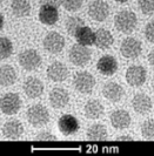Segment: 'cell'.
I'll return each instance as SVG.
<instances>
[{
    "instance_id": "cell-2",
    "label": "cell",
    "mask_w": 154,
    "mask_h": 156,
    "mask_svg": "<svg viewBox=\"0 0 154 156\" xmlns=\"http://www.w3.org/2000/svg\"><path fill=\"white\" fill-rule=\"evenodd\" d=\"M27 120L34 127H42L50 121V113L42 105H33L27 109Z\"/></svg>"
},
{
    "instance_id": "cell-40",
    "label": "cell",
    "mask_w": 154,
    "mask_h": 156,
    "mask_svg": "<svg viewBox=\"0 0 154 156\" xmlns=\"http://www.w3.org/2000/svg\"><path fill=\"white\" fill-rule=\"evenodd\" d=\"M1 2H2V0H0V4H1Z\"/></svg>"
},
{
    "instance_id": "cell-5",
    "label": "cell",
    "mask_w": 154,
    "mask_h": 156,
    "mask_svg": "<svg viewBox=\"0 0 154 156\" xmlns=\"http://www.w3.org/2000/svg\"><path fill=\"white\" fill-rule=\"evenodd\" d=\"M21 107V100L19 94L6 93L0 98V109L6 115H14Z\"/></svg>"
},
{
    "instance_id": "cell-27",
    "label": "cell",
    "mask_w": 154,
    "mask_h": 156,
    "mask_svg": "<svg viewBox=\"0 0 154 156\" xmlns=\"http://www.w3.org/2000/svg\"><path fill=\"white\" fill-rule=\"evenodd\" d=\"M82 26H85V23L81 18L79 16H71L66 20V31L68 32L69 35L74 37L75 33H77Z\"/></svg>"
},
{
    "instance_id": "cell-30",
    "label": "cell",
    "mask_w": 154,
    "mask_h": 156,
    "mask_svg": "<svg viewBox=\"0 0 154 156\" xmlns=\"http://www.w3.org/2000/svg\"><path fill=\"white\" fill-rule=\"evenodd\" d=\"M139 8L145 16L154 14V0H138Z\"/></svg>"
},
{
    "instance_id": "cell-20",
    "label": "cell",
    "mask_w": 154,
    "mask_h": 156,
    "mask_svg": "<svg viewBox=\"0 0 154 156\" xmlns=\"http://www.w3.org/2000/svg\"><path fill=\"white\" fill-rule=\"evenodd\" d=\"M125 90L123 86H120L116 82H107L102 87V95L106 98V100L111 102H119L123 99Z\"/></svg>"
},
{
    "instance_id": "cell-7",
    "label": "cell",
    "mask_w": 154,
    "mask_h": 156,
    "mask_svg": "<svg viewBox=\"0 0 154 156\" xmlns=\"http://www.w3.org/2000/svg\"><path fill=\"white\" fill-rule=\"evenodd\" d=\"M142 45L138 39L128 37L123 40L120 46V53L126 59H135L141 54Z\"/></svg>"
},
{
    "instance_id": "cell-33",
    "label": "cell",
    "mask_w": 154,
    "mask_h": 156,
    "mask_svg": "<svg viewBox=\"0 0 154 156\" xmlns=\"http://www.w3.org/2000/svg\"><path fill=\"white\" fill-rule=\"evenodd\" d=\"M35 139L39 141H57V137L54 136L53 134L50 133H40L37 135Z\"/></svg>"
},
{
    "instance_id": "cell-14",
    "label": "cell",
    "mask_w": 154,
    "mask_h": 156,
    "mask_svg": "<svg viewBox=\"0 0 154 156\" xmlns=\"http://www.w3.org/2000/svg\"><path fill=\"white\" fill-rule=\"evenodd\" d=\"M68 76V69L66 65L55 61L47 67V78L53 82H62Z\"/></svg>"
},
{
    "instance_id": "cell-35",
    "label": "cell",
    "mask_w": 154,
    "mask_h": 156,
    "mask_svg": "<svg viewBox=\"0 0 154 156\" xmlns=\"http://www.w3.org/2000/svg\"><path fill=\"white\" fill-rule=\"evenodd\" d=\"M119 140L120 141H133V139H132L131 136H128V135H126V136L123 135V136H120V137H119Z\"/></svg>"
},
{
    "instance_id": "cell-38",
    "label": "cell",
    "mask_w": 154,
    "mask_h": 156,
    "mask_svg": "<svg viewBox=\"0 0 154 156\" xmlns=\"http://www.w3.org/2000/svg\"><path fill=\"white\" fill-rule=\"evenodd\" d=\"M152 87H153V90H154V81H153V85H152Z\"/></svg>"
},
{
    "instance_id": "cell-36",
    "label": "cell",
    "mask_w": 154,
    "mask_h": 156,
    "mask_svg": "<svg viewBox=\"0 0 154 156\" xmlns=\"http://www.w3.org/2000/svg\"><path fill=\"white\" fill-rule=\"evenodd\" d=\"M4 23H5V19H4V16L0 13V31L2 30V27H4Z\"/></svg>"
},
{
    "instance_id": "cell-31",
    "label": "cell",
    "mask_w": 154,
    "mask_h": 156,
    "mask_svg": "<svg viewBox=\"0 0 154 156\" xmlns=\"http://www.w3.org/2000/svg\"><path fill=\"white\" fill-rule=\"evenodd\" d=\"M84 0H60L61 6L68 12H75L82 6Z\"/></svg>"
},
{
    "instance_id": "cell-4",
    "label": "cell",
    "mask_w": 154,
    "mask_h": 156,
    "mask_svg": "<svg viewBox=\"0 0 154 156\" xmlns=\"http://www.w3.org/2000/svg\"><path fill=\"white\" fill-rule=\"evenodd\" d=\"M92 58V52L87 46L75 44L72 46L69 51V60L74 66L78 67H84L87 63L91 61Z\"/></svg>"
},
{
    "instance_id": "cell-22",
    "label": "cell",
    "mask_w": 154,
    "mask_h": 156,
    "mask_svg": "<svg viewBox=\"0 0 154 156\" xmlns=\"http://www.w3.org/2000/svg\"><path fill=\"white\" fill-rule=\"evenodd\" d=\"M16 81V72L9 65L0 66V86H12Z\"/></svg>"
},
{
    "instance_id": "cell-15",
    "label": "cell",
    "mask_w": 154,
    "mask_h": 156,
    "mask_svg": "<svg viewBox=\"0 0 154 156\" xmlns=\"http://www.w3.org/2000/svg\"><path fill=\"white\" fill-rule=\"evenodd\" d=\"M79 121L77 117H74L73 115L69 114H65L62 115L59 121H58V128L64 135L68 136V135H73L79 130Z\"/></svg>"
},
{
    "instance_id": "cell-34",
    "label": "cell",
    "mask_w": 154,
    "mask_h": 156,
    "mask_svg": "<svg viewBox=\"0 0 154 156\" xmlns=\"http://www.w3.org/2000/svg\"><path fill=\"white\" fill-rule=\"evenodd\" d=\"M148 62H149V65L154 68V49H152L151 53L148 54Z\"/></svg>"
},
{
    "instance_id": "cell-26",
    "label": "cell",
    "mask_w": 154,
    "mask_h": 156,
    "mask_svg": "<svg viewBox=\"0 0 154 156\" xmlns=\"http://www.w3.org/2000/svg\"><path fill=\"white\" fill-rule=\"evenodd\" d=\"M107 130L106 127L101 123L92 125L87 130V137L93 141H102L107 139Z\"/></svg>"
},
{
    "instance_id": "cell-18",
    "label": "cell",
    "mask_w": 154,
    "mask_h": 156,
    "mask_svg": "<svg viewBox=\"0 0 154 156\" xmlns=\"http://www.w3.org/2000/svg\"><path fill=\"white\" fill-rule=\"evenodd\" d=\"M111 125L113 126L116 129L119 130H123L128 128L131 125V115L127 110L123 109H118L114 110L112 114H111Z\"/></svg>"
},
{
    "instance_id": "cell-9",
    "label": "cell",
    "mask_w": 154,
    "mask_h": 156,
    "mask_svg": "<svg viewBox=\"0 0 154 156\" xmlns=\"http://www.w3.org/2000/svg\"><path fill=\"white\" fill-rule=\"evenodd\" d=\"M65 47V39L58 32H50L44 39V48L51 54L60 53Z\"/></svg>"
},
{
    "instance_id": "cell-10",
    "label": "cell",
    "mask_w": 154,
    "mask_h": 156,
    "mask_svg": "<svg viewBox=\"0 0 154 156\" xmlns=\"http://www.w3.org/2000/svg\"><path fill=\"white\" fill-rule=\"evenodd\" d=\"M109 14L108 4L104 0H94L88 6V16L95 21H105Z\"/></svg>"
},
{
    "instance_id": "cell-12",
    "label": "cell",
    "mask_w": 154,
    "mask_h": 156,
    "mask_svg": "<svg viewBox=\"0 0 154 156\" xmlns=\"http://www.w3.org/2000/svg\"><path fill=\"white\" fill-rule=\"evenodd\" d=\"M39 20L40 23L47 25V26H52L59 20V11L54 5L51 4H45L42 5L39 9Z\"/></svg>"
},
{
    "instance_id": "cell-32",
    "label": "cell",
    "mask_w": 154,
    "mask_h": 156,
    "mask_svg": "<svg viewBox=\"0 0 154 156\" xmlns=\"http://www.w3.org/2000/svg\"><path fill=\"white\" fill-rule=\"evenodd\" d=\"M145 37H146V39L149 42L154 44V21H151V23H148L146 25V27H145Z\"/></svg>"
},
{
    "instance_id": "cell-29",
    "label": "cell",
    "mask_w": 154,
    "mask_h": 156,
    "mask_svg": "<svg viewBox=\"0 0 154 156\" xmlns=\"http://www.w3.org/2000/svg\"><path fill=\"white\" fill-rule=\"evenodd\" d=\"M141 135L145 140H154V120H147L142 123Z\"/></svg>"
},
{
    "instance_id": "cell-11",
    "label": "cell",
    "mask_w": 154,
    "mask_h": 156,
    "mask_svg": "<svg viewBox=\"0 0 154 156\" xmlns=\"http://www.w3.org/2000/svg\"><path fill=\"white\" fill-rule=\"evenodd\" d=\"M97 68L99 70V73L105 75V76H112L116 73V70L119 68L118 61L113 55L106 54L101 56L99 61L97 63Z\"/></svg>"
},
{
    "instance_id": "cell-25",
    "label": "cell",
    "mask_w": 154,
    "mask_h": 156,
    "mask_svg": "<svg viewBox=\"0 0 154 156\" xmlns=\"http://www.w3.org/2000/svg\"><path fill=\"white\" fill-rule=\"evenodd\" d=\"M11 11L18 18H23L30 14L31 12V4L28 0H12L11 2Z\"/></svg>"
},
{
    "instance_id": "cell-19",
    "label": "cell",
    "mask_w": 154,
    "mask_h": 156,
    "mask_svg": "<svg viewBox=\"0 0 154 156\" xmlns=\"http://www.w3.org/2000/svg\"><path fill=\"white\" fill-rule=\"evenodd\" d=\"M2 134L8 140H18L24 134V126L18 120H9L2 127Z\"/></svg>"
},
{
    "instance_id": "cell-24",
    "label": "cell",
    "mask_w": 154,
    "mask_h": 156,
    "mask_svg": "<svg viewBox=\"0 0 154 156\" xmlns=\"http://www.w3.org/2000/svg\"><path fill=\"white\" fill-rule=\"evenodd\" d=\"M75 39L78 44L84 46H92L95 44V32H93L90 27L82 26L79 31L75 33Z\"/></svg>"
},
{
    "instance_id": "cell-13",
    "label": "cell",
    "mask_w": 154,
    "mask_h": 156,
    "mask_svg": "<svg viewBox=\"0 0 154 156\" xmlns=\"http://www.w3.org/2000/svg\"><path fill=\"white\" fill-rule=\"evenodd\" d=\"M132 106H133L134 110L138 114H140V115H146L153 108V102H152L151 98L147 94L138 93L133 96Z\"/></svg>"
},
{
    "instance_id": "cell-28",
    "label": "cell",
    "mask_w": 154,
    "mask_h": 156,
    "mask_svg": "<svg viewBox=\"0 0 154 156\" xmlns=\"http://www.w3.org/2000/svg\"><path fill=\"white\" fill-rule=\"evenodd\" d=\"M13 52L12 41L6 37H0V60L7 59Z\"/></svg>"
},
{
    "instance_id": "cell-16",
    "label": "cell",
    "mask_w": 154,
    "mask_h": 156,
    "mask_svg": "<svg viewBox=\"0 0 154 156\" xmlns=\"http://www.w3.org/2000/svg\"><path fill=\"white\" fill-rule=\"evenodd\" d=\"M69 102V94L64 88L55 87L50 93V103L55 109L65 108Z\"/></svg>"
},
{
    "instance_id": "cell-1",
    "label": "cell",
    "mask_w": 154,
    "mask_h": 156,
    "mask_svg": "<svg viewBox=\"0 0 154 156\" xmlns=\"http://www.w3.org/2000/svg\"><path fill=\"white\" fill-rule=\"evenodd\" d=\"M137 23H138V19L135 13L128 9L120 11L114 18V25L116 30L125 34H128L134 31L137 28Z\"/></svg>"
},
{
    "instance_id": "cell-6",
    "label": "cell",
    "mask_w": 154,
    "mask_h": 156,
    "mask_svg": "<svg viewBox=\"0 0 154 156\" xmlns=\"http://www.w3.org/2000/svg\"><path fill=\"white\" fill-rule=\"evenodd\" d=\"M42 63V59L35 49H26L19 54V65L26 70L38 69Z\"/></svg>"
},
{
    "instance_id": "cell-17",
    "label": "cell",
    "mask_w": 154,
    "mask_h": 156,
    "mask_svg": "<svg viewBox=\"0 0 154 156\" xmlns=\"http://www.w3.org/2000/svg\"><path fill=\"white\" fill-rule=\"evenodd\" d=\"M24 92L25 94L31 98V99H37L40 98L44 93V83L41 80L38 78H28L24 82Z\"/></svg>"
},
{
    "instance_id": "cell-37",
    "label": "cell",
    "mask_w": 154,
    "mask_h": 156,
    "mask_svg": "<svg viewBox=\"0 0 154 156\" xmlns=\"http://www.w3.org/2000/svg\"><path fill=\"white\" fill-rule=\"evenodd\" d=\"M116 2H119V4H125V2H127L128 0H114Z\"/></svg>"
},
{
    "instance_id": "cell-39",
    "label": "cell",
    "mask_w": 154,
    "mask_h": 156,
    "mask_svg": "<svg viewBox=\"0 0 154 156\" xmlns=\"http://www.w3.org/2000/svg\"><path fill=\"white\" fill-rule=\"evenodd\" d=\"M42 1H50V0H42Z\"/></svg>"
},
{
    "instance_id": "cell-8",
    "label": "cell",
    "mask_w": 154,
    "mask_h": 156,
    "mask_svg": "<svg viewBox=\"0 0 154 156\" xmlns=\"http://www.w3.org/2000/svg\"><path fill=\"white\" fill-rule=\"evenodd\" d=\"M147 72L140 65H132L126 72V81L132 87H140L146 82Z\"/></svg>"
},
{
    "instance_id": "cell-21",
    "label": "cell",
    "mask_w": 154,
    "mask_h": 156,
    "mask_svg": "<svg viewBox=\"0 0 154 156\" xmlns=\"http://www.w3.org/2000/svg\"><path fill=\"white\" fill-rule=\"evenodd\" d=\"M84 114L90 120H97L104 114V106L98 100H90L84 107Z\"/></svg>"
},
{
    "instance_id": "cell-3",
    "label": "cell",
    "mask_w": 154,
    "mask_h": 156,
    "mask_svg": "<svg viewBox=\"0 0 154 156\" xmlns=\"http://www.w3.org/2000/svg\"><path fill=\"white\" fill-rule=\"evenodd\" d=\"M73 86L79 93L91 94L95 86V79L88 72H78L73 76Z\"/></svg>"
},
{
    "instance_id": "cell-23",
    "label": "cell",
    "mask_w": 154,
    "mask_h": 156,
    "mask_svg": "<svg viewBox=\"0 0 154 156\" xmlns=\"http://www.w3.org/2000/svg\"><path fill=\"white\" fill-rule=\"evenodd\" d=\"M114 38L112 35V33L105 28H99L95 32V44L98 48L100 49H107L113 45Z\"/></svg>"
}]
</instances>
